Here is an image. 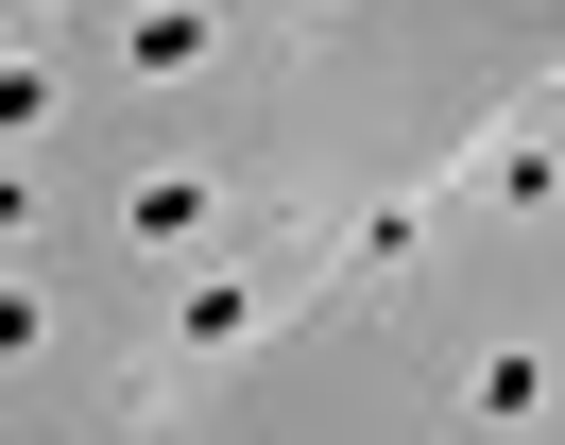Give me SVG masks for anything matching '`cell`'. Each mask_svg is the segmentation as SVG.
<instances>
[{
  "label": "cell",
  "instance_id": "cell-2",
  "mask_svg": "<svg viewBox=\"0 0 565 445\" xmlns=\"http://www.w3.org/2000/svg\"><path fill=\"white\" fill-rule=\"evenodd\" d=\"M120 223L172 257V240H206V189H189V171H138V189H120Z\"/></svg>",
  "mask_w": 565,
  "mask_h": 445
},
{
  "label": "cell",
  "instance_id": "cell-1",
  "mask_svg": "<svg viewBox=\"0 0 565 445\" xmlns=\"http://www.w3.org/2000/svg\"><path fill=\"white\" fill-rule=\"evenodd\" d=\"M120 68H138V86H172V68H206V18H189V0H154V18L120 34Z\"/></svg>",
  "mask_w": 565,
  "mask_h": 445
},
{
  "label": "cell",
  "instance_id": "cell-3",
  "mask_svg": "<svg viewBox=\"0 0 565 445\" xmlns=\"http://www.w3.org/2000/svg\"><path fill=\"white\" fill-rule=\"evenodd\" d=\"M189 342H206V360H241V342H257V292H241V274H223V292H189Z\"/></svg>",
  "mask_w": 565,
  "mask_h": 445
}]
</instances>
